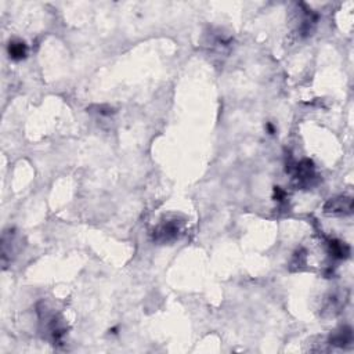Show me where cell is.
<instances>
[{"instance_id":"2","label":"cell","mask_w":354,"mask_h":354,"mask_svg":"<svg viewBox=\"0 0 354 354\" xmlns=\"http://www.w3.org/2000/svg\"><path fill=\"white\" fill-rule=\"evenodd\" d=\"M178 234V226L176 223H165L159 226L155 230L154 238L159 242H169L172 239H175Z\"/></svg>"},{"instance_id":"3","label":"cell","mask_w":354,"mask_h":354,"mask_svg":"<svg viewBox=\"0 0 354 354\" xmlns=\"http://www.w3.org/2000/svg\"><path fill=\"white\" fill-rule=\"evenodd\" d=\"M26 53H28V49H26V45L24 42H11L8 45V54L16 61L25 58Z\"/></svg>"},{"instance_id":"4","label":"cell","mask_w":354,"mask_h":354,"mask_svg":"<svg viewBox=\"0 0 354 354\" xmlns=\"http://www.w3.org/2000/svg\"><path fill=\"white\" fill-rule=\"evenodd\" d=\"M329 252L336 259H345V257L349 256V247L333 239V241L329 242Z\"/></svg>"},{"instance_id":"5","label":"cell","mask_w":354,"mask_h":354,"mask_svg":"<svg viewBox=\"0 0 354 354\" xmlns=\"http://www.w3.org/2000/svg\"><path fill=\"white\" fill-rule=\"evenodd\" d=\"M331 342L332 345H335V346H346L347 343L352 342V331L349 328H343V331L336 333L331 339Z\"/></svg>"},{"instance_id":"1","label":"cell","mask_w":354,"mask_h":354,"mask_svg":"<svg viewBox=\"0 0 354 354\" xmlns=\"http://www.w3.org/2000/svg\"><path fill=\"white\" fill-rule=\"evenodd\" d=\"M353 210V200L349 197H340L335 200L328 201L324 206V212L327 215H349Z\"/></svg>"}]
</instances>
